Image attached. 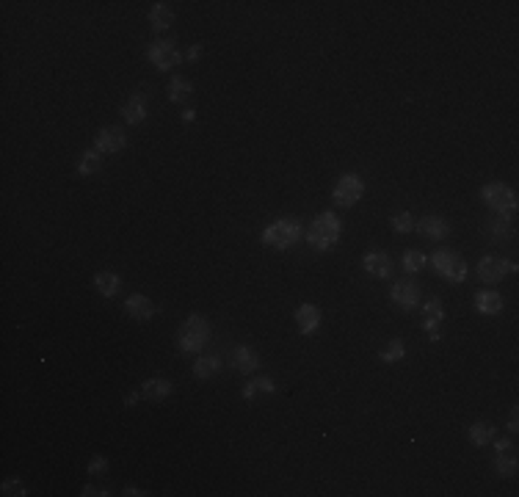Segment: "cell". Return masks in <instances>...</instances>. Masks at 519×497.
Instances as JSON below:
<instances>
[{
	"instance_id": "obj_38",
	"label": "cell",
	"mask_w": 519,
	"mask_h": 497,
	"mask_svg": "<svg viewBox=\"0 0 519 497\" xmlns=\"http://www.w3.org/2000/svg\"><path fill=\"white\" fill-rule=\"evenodd\" d=\"M197 119V111H183V122H194Z\"/></svg>"
},
{
	"instance_id": "obj_10",
	"label": "cell",
	"mask_w": 519,
	"mask_h": 497,
	"mask_svg": "<svg viewBox=\"0 0 519 497\" xmlns=\"http://www.w3.org/2000/svg\"><path fill=\"white\" fill-rule=\"evenodd\" d=\"M492 445H495V451H498V456H495V470H498V476H503V478L517 476L519 459H517L514 445H511V440H498V437H495Z\"/></svg>"
},
{
	"instance_id": "obj_21",
	"label": "cell",
	"mask_w": 519,
	"mask_h": 497,
	"mask_svg": "<svg viewBox=\"0 0 519 497\" xmlns=\"http://www.w3.org/2000/svg\"><path fill=\"white\" fill-rule=\"evenodd\" d=\"M172 22H174V8L169 3H155L149 8V25H152V30L161 33V30L172 28Z\"/></svg>"
},
{
	"instance_id": "obj_35",
	"label": "cell",
	"mask_w": 519,
	"mask_h": 497,
	"mask_svg": "<svg viewBox=\"0 0 519 497\" xmlns=\"http://www.w3.org/2000/svg\"><path fill=\"white\" fill-rule=\"evenodd\" d=\"M83 497H97V495H108L105 489H100V487H94V484H89V487H83V492H80Z\"/></svg>"
},
{
	"instance_id": "obj_31",
	"label": "cell",
	"mask_w": 519,
	"mask_h": 497,
	"mask_svg": "<svg viewBox=\"0 0 519 497\" xmlns=\"http://www.w3.org/2000/svg\"><path fill=\"white\" fill-rule=\"evenodd\" d=\"M390 224H392V230H395L398 235H406V233H412V230H415V216L403 210V213H395Z\"/></svg>"
},
{
	"instance_id": "obj_16",
	"label": "cell",
	"mask_w": 519,
	"mask_h": 497,
	"mask_svg": "<svg viewBox=\"0 0 519 497\" xmlns=\"http://www.w3.org/2000/svg\"><path fill=\"white\" fill-rule=\"evenodd\" d=\"M172 392H174V384H172L169 379H149V381L141 384V398H144V401H152V404L166 401Z\"/></svg>"
},
{
	"instance_id": "obj_22",
	"label": "cell",
	"mask_w": 519,
	"mask_h": 497,
	"mask_svg": "<svg viewBox=\"0 0 519 497\" xmlns=\"http://www.w3.org/2000/svg\"><path fill=\"white\" fill-rule=\"evenodd\" d=\"M94 287H97V293H100V296L113 298V296L122 290V279H119L113 271H100V273L94 276Z\"/></svg>"
},
{
	"instance_id": "obj_12",
	"label": "cell",
	"mask_w": 519,
	"mask_h": 497,
	"mask_svg": "<svg viewBox=\"0 0 519 497\" xmlns=\"http://www.w3.org/2000/svg\"><path fill=\"white\" fill-rule=\"evenodd\" d=\"M445 320V309H442V301L439 298H431L423 304V329L428 332V340H439V323Z\"/></svg>"
},
{
	"instance_id": "obj_6",
	"label": "cell",
	"mask_w": 519,
	"mask_h": 497,
	"mask_svg": "<svg viewBox=\"0 0 519 497\" xmlns=\"http://www.w3.org/2000/svg\"><path fill=\"white\" fill-rule=\"evenodd\" d=\"M362 194H365L362 177H359V174H343V177L337 180L334 191H331V199H334V205H340V208H354V205L362 199Z\"/></svg>"
},
{
	"instance_id": "obj_36",
	"label": "cell",
	"mask_w": 519,
	"mask_h": 497,
	"mask_svg": "<svg viewBox=\"0 0 519 497\" xmlns=\"http://www.w3.org/2000/svg\"><path fill=\"white\" fill-rule=\"evenodd\" d=\"M199 53H202V47H199V44H194V47L188 50V61H197V58H199Z\"/></svg>"
},
{
	"instance_id": "obj_19",
	"label": "cell",
	"mask_w": 519,
	"mask_h": 497,
	"mask_svg": "<svg viewBox=\"0 0 519 497\" xmlns=\"http://www.w3.org/2000/svg\"><path fill=\"white\" fill-rule=\"evenodd\" d=\"M122 119H125L127 125H141V122L147 119V100H144L141 94L130 97V100L122 105Z\"/></svg>"
},
{
	"instance_id": "obj_17",
	"label": "cell",
	"mask_w": 519,
	"mask_h": 497,
	"mask_svg": "<svg viewBox=\"0 0 519 497\" xmlns=\"http://www.w3.org/2000/svg\"><path fill=\"white\" fill-rule=\"evenodd\" d=\"M125 312H127L133 320H149V318L155 315V304H152L147 296L136 293V296H130V298L125 301Z\"/></svg>"
},
{
	"instance_id": "obj_23",
	"label": "cell",
	"mask_w": 519,
	"mask_h": 497,
	"mask_svg": "<svg viewBox=\"0 0 519 497\" xmlns=\"http://www.w3.org/2000/svg\"><path fill=\"white\" fill-rule=\"evenodd\" d=\"M166 91H169V100H172V102H188L191 94H194V83H191L188 78H183V75H174Z\"/></svg>"
},
{
	"instance_id": "obj_27",
	"label": "cell",
	"mask_w": 519,
	"mask_h": 497,
	"mask_svg": "<svg viewBox=\"0 0 519 497\" xmlns=\"http://www.w3.org/2000/svg\"><path fill=\"white\" fill-rule=\"evenodd\" d=\"M486 235L495 241V244H500V241H506L509 235H511V219L503 213L500 219H495V222H489V227H486Z\"/></svg>"
},
{
	"instance_id": "obj_25",
	"label": "cell",
	"mask_w": 519,
	"mask_h": 497,
	"mask_svg": "<svg viewBox=\"0 0 519 497\" xmlns=\"http://www.w3.org/2000/svg\"><path fill=\"white\" fill-rule=\"evenodd\" d=\"M221 370V359L219 356H199L197 362H194V376L197 379H213L216 373Z\"/></svg>"
},
{
	"instance_id": "obj_13",
	"label": "cell",
	"mask_w": 519,
	"mask_h": 497,
	"mask_svg": "<svg viewBox=\"0 0 519 497\" xmlns=\"http://www.w3.org/2000/svg\"><path fill=\"white\" fill-rule=\"evenodd\" d=\"M415 230H417L423 238H428V241H442V238L450 235L448 222L439 219V216H423L420 222H415Z\"/></svg>"
},
{
	"instance_id": "obj_33",
	"label": "cell",
	"mask_w": 519,
	"mask_h": 497,
	"mask_svg": "<svg viewBox=\"0 0 519 497\" xmlns=\"http://www.w3.org/2000/svg\"><path fill=\"white\" fill-rule=\"evenodd\" d=\"M108 470V459L105 456H94L91 462H89V473L91 476H100V473H105Z\"/></svg>"
},
{
	"instance_id": "obj_28",
	"label": "cell",
	"mask_w": 519,
	"mask_h": 497,
	"mask_svg": "<svg viewBox=\"0 0 519 497\" xmlns=\"http://www.w3.org/2000/svg\"><path fill=\"white\" fill-rule=\"evenodd\" d=\"M260 392H276V384L271 379H252V381H246V387H244L241 395H244V401H252Z\"/></svg>"
},
{
	"instance_id": "obj_7",
	"label": "cell",
	"mask_w": 519,
	"mask_h": 497,
	"mask_svg": "<svg viewBox=\"0 0 519 497\" xmlns=\"http://www.w3.org/2000/svg\"><path fill=\"white\" fill-rule=\"evenodd\" d=\"M481 199H484L492 210H498V213H511V210L517 208V194H514L509 186H503V183H489V186H484V188H481Z\"/></svg>"
},
{
	"instance_id": "obj_4",
	"label": "cell",
	"mask_w": 519,
	"mask_h": 497,
	"mask_svg": "<svg viewBox=\"0 0 519 497\" xmlns=\"http://www.w3.org/2000/svg\"><path fill=\"white\" fill-rule=\"evenodd\" d=\"M431 262H434V271H437L445 282H450V284H459V282L467 279V262H464V257H459V254L450 251V248H439V251L431 257Z\"/></svg>"
},
{
	"instance_id": "obj_29",
	"label": "cell",
	"mask_w": 519,
	"mask_h": 497,
	"mask_svg": "<svg viewBox=\"0 0 519 497\" xmlns=\"http://www.w3.org/2000/svg\"><path fill=\"white\" fill-rule=\"evenodd\" d=\"M426 268V254L417 248H406L403 251V271L406 273H420Z\"/></svg>"
},
{
	"instance_id": "obj_8",
	"label": "cell",
	"mask_w": 519,
	"mask_h": 497,
	"mask_svg": "<svg viewBox=\"0 0 519 497\" xmlns=\"http://www.w3.org/2000/svg\"><path fill=\"white\" fill-rule=\"evenodd\" d=\"M511 271H517V265H514L511 260L498 257V254L481 257V262H478V276H481V282H486V284H498V282L506 279Z\"/></svg>"
},
{
	"instance_id": "obj_34",
	"label": "cell",
	"mask_w": 519,
	"mask_h": 497,
	"mask_svg": "<svg viewBox=\"0 0 519 497\" xmlns=\"http://www.w3.org/2000/svg\"><path fill=\"white\" fill-rule=\"evenodd\" d=\"M509 431H511V434H517L519 431V409L517 406H514L511 415H509Z\"/></svg>"
},
{
	"instance_id": "obj_3",
	"label": "cell",
	"mask_w": 519,
	"mask_h": 497,
	"mask_svg": "<svg viewBox=\"0 0 519 497\" xmlns=\"http://www.w3.org/2000/svg\"><path fill=\"white\" fill-rule=\"evenodd\" d=\"M210 340V323L202 315H191L183 320V326L177 329V348L185 354H197L205 348V343Z\"/></svg>"
},
{
	"instance_id": "obj_30",
	"label": "cell",
	"mask_w": 519,
	"mask_h": 497,
	"mask_svg": "<svg viewBox=\"0 0 519 497\" xmlns=\"http://www.w3.org/2000/svg\"><path fill=\"white\" fill-rule=\"evenodd\" d=\"M403 356H406V345H403V340H398V337H392V340L387 343V348L381 351V362H387V365L401 362Z\"/></svg>"
},
{
	"instance_id": "obj_39",
	"label": "cell",
	"mask_w": 519,
	"mask_h": 497,
	"mask_svg": "<svg viewBox=\"0 0 519 497\" xmlns=\"http://www.w3.org/2000/svg\"><path fill=\"white\" fill-rule=\"evenodd\" d=\"M125 495H130V497H141V495H144V492H141V489H136V487H127V489H125Z\"/></svg>"
},
{
	"instance_id": "obj_1",
	"label": "cell",
	"mask_w": 519,
	"mask_h": 497,
	"mask_svg": "<svg viewBox=\"0 0 519 497\" xmlns=\"http://www.w3.org/2000/svg\"><path fill=\"white\" fill-rule=\"evenodd\" d=\"M301 238H304V224H301L298 219H293V216L271 222V224L262 230V235H260L262 246L276 248V251H284V248L295 246Z\"/></svg>"
},
{
	"instance_id": "obj_9",
	"label": "cell",
	"mask_w": 519,
	"mask_h": 497,
	"mask_svg": "<svg viewBox=\"0 0 519 497\" xmlns=\"http://www.w3.org/2000/svg\"><path fill=\"white\" fill-rule=\"evenodd\" d=\"M125 147H127V133L119 125H108V127L97 130V136H94V150L100 155H113V152H122Z\"/></svg>"
},
{
	"instance_id": "obj_32",
	"label": "cell",
	"mask_w": 519,
	"mask_h": 497,
	"mask_svg": "<svg viewBox=\"0 0 519 497\" xmlns=\"http://www.w3.org/2000/svg\"><path fill=\"white\" fill-rule=\"evenodd\" d=\"M0 492L6 497H25L28 492H25V484L19 481V478H6L3 481V487H0Z\"/></svg>"
},
{
	"instance_id": "obj_15",
	"label": "cell",
	"mask_w": 519,
	"mask_h": 497,
	"mask_svg": "<svg viewBox=\"0 0 519 497\" xmlns=\"http://www.w3.org/2000/svg\"><path fill=\"white\" fill-rule=\"evenodd\" d=\"M295 323H298V332L301 334H315L318 326H320V307L315 304H301L295 309Z\"/></svg>"
},
{
	"instance_id": "obj_37",
	"label": "cell",
	"mask_w": 519,
	"mask_h": 497,
	"mask_svg": "<svg viewBox=\"0 0 519 497\" xmlns=\"http://www.w3.org/2000/svg\"><path fill=\"white\" fill-rule=\"evenodd\" d=\"M138 398H141V390H138V392H130V395L125 398V404H127V406H136V401H138Z\"/></svg>"
},
{
	"instance_id": "obj_18",
	"label": "cell",
	"mask_w": 519,
	"mask_h": 497,
	"mask_svg": "<svg viewBox=\"0 0 519 497\" xmlns=\"http://www.w3.org/2000/svg\"><path fill=\"white\" fill-rule=\"evenodd\" d=\"M233 368L241 373H255L260 368V354L252 345H238L233 351Z\"/></svg>"
},
{
	"instance_id": "obj_2",
	"label": "cell",
	"mask_w": 519,
	"mask_h": 497,
	"mask_svg": "<svg viewBox=\"0 0 519 497\" xmlns=\"http://www.w3.org/2000/svg\"><path fill=\"white\" fill-rule=\"evenodd\" d=\"M340 235H343V224H340V219L334 216V213H318L315 219H312V224L307 227V244L315 248V251H329V248L334 246L337 241H340Z\"/></svg>"
},
{
	"instance_id": "obj_11",
	"label": "cell",
	"mask_w": 519,
	"mask_h": 497,
	"mask_svg": "<svg viewBox=\"0 0 519 497\" xmlns=\"http://www.w3.org/2000/svg\"><path fill=\"white\" fill-rule=\"evenodd\" d=\"M390 298H392V304L401 307V309H415V307L420 304V287H417V282H412V279H398V282L392 284V290H390Z\"/></svg>"
},
{
	"instance_id": "obj_24",
	"label": "cell",
	"mask_w": 519,
	"mask_h": 497,
	"mask_svg": "<svg viewBox=\"0 0 519 497\" xmlns=\"http://www.w3.org/2000/svg\"><path fill=\"white\" fill-rule=\"evenodd\" d=\"M467 437H470V442L473 445H478V448H486V445H492V440L498 437V431H495V426L492 423H473L470 426V431H467Z\"/></svg>"
},
{
	"instance_id": "obj_5",
	"label": "cell",
	"mask_w": 519,
	"mask_h": 497,
	"mask_svg": "<svg viewBox=\"0 0 519 497\" xmlns=\"http://www.w3.org/2000/svg\"><path fill=\"white\" fill-rule=\"evenodd\" d=\"M147 58H149V64H152L155 69H161V72L174 69V66H180V61H183V55H180V50L174 47L172 39H158V42H152V44L147 47Z\"/></svg>"
},
{
	"instance_id": "obj_14",
	"label": "cell",
	"mask_w": 519,
	"mask_h": 497,
	"mask_svg": "<svg viewBox=\"0 0 519 497\" xmlns=\"http://www.w3.org/2000/svg\"><path fill=\"white\" fill-rule=\"evenodd\" d=\"M362 265H365V271H367L373 279H387V276H392V260H390L384 251H367V254L362 257Z\"/></svg>"
},
{
	"instance_id": "obj_26",
	"label": "cell",
	"mask_w": 519,
	"mask_h": 497,
	"mask_svg": "<svg viewBox=\"0 0 519 497\" xmlns=\"http://www.w3.org/2000/svg\"><path fill=\"white\" fill-rule=\"evenodd\" d=\"M102 169V155L97 150H86L80 158H78V172L80 174H97Z\"/></svg>"
},
{
	"instance_id": "obj_20",
	"label": "cell",
	"mask_w": 519,
	"mask_h": 497,
	"mask_svg": "<svg viewBox=\"0 0 519 497\" xmlns=\"http://www.w3.org/2000/svg\"><path fill=\"white\" fill-rule=\"evenodd\" d=\"M475 309L481 315H498L503 309V296L495 290H478L475 293Z\"/></svg>"
}]
</instances>
